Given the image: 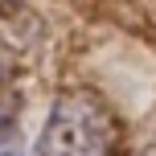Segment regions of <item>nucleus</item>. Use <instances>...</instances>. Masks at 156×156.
<instances>
[{"instance_id":"f257e3e1","label":"nucleus","mask_w":156,"mask_h":156,"mask_svg":"<svg viewBox=\"0 0 156 156\" xmlns=\"http://www.w3.org/2000/svg\"><path fill=\"white\" fill-rule=\"evenodd\" d=\"M115 127L111 115L90 90H70L54 103L41 127L33 156H111Z\"/></svg>"},{"instance_id":"f03ea898","label":"nucleus","mask_w":156,"mask_h":156,"mask_svg":"<svg viewBox=\"0 0 156 156\" xmlns=\"http://www.w3.org/2000/svg\"><path fill=\"white\" fill-rule=\"evenodd\" d=\"M0 156H25L21 132H16L12 123H0Z\"/></svg>"}]
</instances>
